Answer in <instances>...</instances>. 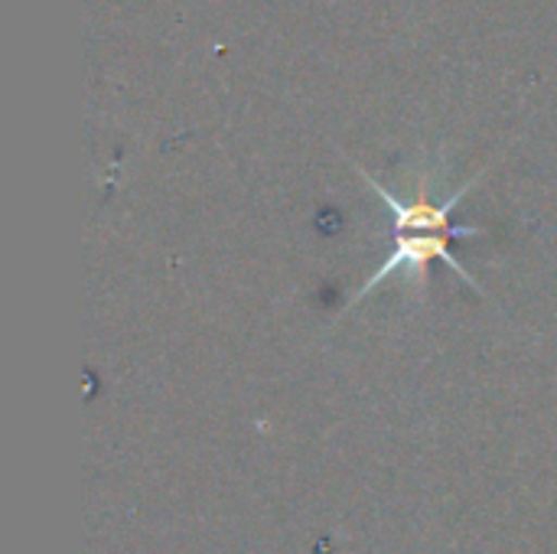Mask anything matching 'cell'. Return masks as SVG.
I'll return each instance as SVG.
<instances>
[{"label":"cell","instance_id":"cell-1","mask_svg":"<svg viewBox=\"0 0 557 554\" xmlns=\"http://www.w3.org/2000/svg\"><path fill=\"white\" fill-rule=\"evenodd\" d=\"M454 238H457V235H450V232H395V245H392V251L385 255L382 268L352 294L349 304H359V300L372 297L375 287H379L382 281H388L392 274H405L408 284L418 287V294L424 297V294H428V284H431V264H434V261H444V264H447L454 274H460L476 294H486L483 284L470 274V268L460 264L457 255L450 251V242H454Z\"/></svg>","mask_w":557,"mask_h":554},{"label":"cell","instance_id":"cell-2","mask_svg":"<svg viewBox=\"0 0 557 554\" xmlns=\"http://www.w3.org/2000/svg\"><path fill=\"white\" fill-rule=\"evenodd\" d=\"M352 170L372 186V193L388 206V212H392V225H395V232H450V235H457V238H480V235H486V229L483 225H454L450 222V209L483 180V173L486 170H480L470 183H463L450 199H444V202H428V199H418V202H401L398 196H392L388 193V186H382L372 173H366L359 163H352Z\"/></svg>","mask_w":557,"mask_h":554}]
</instances>
